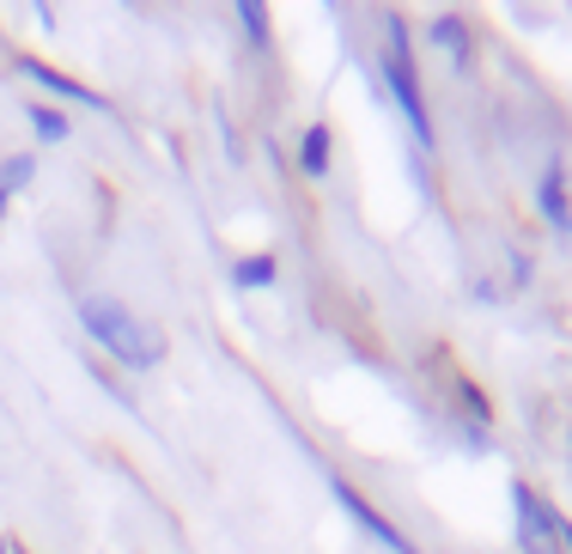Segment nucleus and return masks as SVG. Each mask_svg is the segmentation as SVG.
<instances>
[{"mask_svg": "<svg viewBox=\"0 0 572 554\" xmlns=\"http://www.w3.org/2000/svg\"><path fill=\"white\" fill-rule=\"evenodd\" d=\"M457 403L470 408V421H475V427H487V396H481L475 384H463V378H457Z\"/></svg>", "mask_w": 572, "mask_h": 554, "instance_id": "nucleus-13", "label": "nucleus"}, {"mask_svg": "<svg viewBox=\"0 0 572 554\" xmlns=\"http://www.w3.org/2000/svg\"><path fill=\"white\" fill-rule=\"evenodd\" d=\"M329 494H335V506H342L347 518H354V524H359V531H366L378 548H389V554H421V548L408 543V536L396 531V524L384 518L378 506H366V499H359V487H347V482H329Z\"/></svg>", "mask_w": 572, "mask_h": 554, "instance_id": "nucleus-3", "label": "nucleus"}, {"mask_svg": "<svg viewBox=\"0 0 572 554\" xmlns=\"http://www.w3.org/2000/svg\"><path fill=\"white\" fill-rule=\"evenodd\" d=\"M384 31H389V49H384V86H389V98H396V110L408 116V128H414V140L421 147H433V116H426V98H421V80H414V49H408V24L389 12L384 19Z\"/></svg>", "mask_w": 572, "mask_h": 554, "instance_id": "nucleus-2", "label": "nucleus"}, {"mask_svg": "<svg viewBox=\"0 0 572 554\" xmlns=\"http://www.w3.org/2000/svg\"><path fill=\"white\" fill-rule=\"evenodd\" d=\"M536 208H542V220L561 231V238H572V201H566V171H561V159H549V171H542Z\"/></svg>", "mask_w": 572, "mask_h": 554, "instance_id": "nucleus-4", "label": "nucleus"}, {"mask_svg": "<svg viewBox=\"0 0 572 554\" xmlns=\"http://www.w3.org/2000/svg\"><path fill=\"white\" fill-rule=\"evenodd\" d=\"M298 171L305 177H329V128H305V140H298Z\"/></svg>", "mask_w": 572, "mask_h": 554, "instance_id": "nucleus-7", "label": "nucleus"}, {"mask_svg": "<svg viewBox=\"0 0 572 554\" xmlns=\"http://www.w3.org/2000/svg\"><path fill=\"white\" fill-rule=\"evenodd\" d=\"M31 177H37V159H7V165H0V189H7V196H12V189H24Z\"/></svg>", "mask_w": 572, "mask_h": 554, "instance_id": "nucleus-12", "label": "nucleus"}, {"mask_svg": "<svg viewBox=\"0 0 572 554\" xmlns=\"http://www.w3.org/2000/svg\"><path fill=\"white\" fill-rule=\"evenodd\" d=\"M275 280H280L275 256H238V263H231V287H244V293H268Z\"/></svg>", "mask_w": 572, "mask_h": 554, "instance_id": "nucleus-6", "label": "nucleus"}, {"mask_svg": "<svg viewBox=\"0 0 572 554\" xmlns=\"http://www.w3.org/2000/svg\"><path fill=\"white\" fill-rule=\"evenodd\" d=\"M0 214H7V189H0Z\"/></svg>", "mask_w": 572, "mask_h": 554, "instance_id": "nucleus-14", "label": "nucleus"}, {"mask_svg": "<svg viewBox=\"0 0 572 554\" xmlns=\"http://www.w3.org/2000/svg\"><path fill=\"white\" fill-rule=\"evenodd\" d=\"M238 24L250 31L256 49H268V7H263V0H238Z\"/></svg>", "mask_w": 572, "mask_h": 554, "instance_id": "nucleus-9", "label": "nucleus"}, {"mask_svg": "<svg viewBox=\"0 0 572 554\" xmlns=\"http://www.w3.org/2000/svg\"><path fill=\"white\" fill-rule=\"evenodd\" d=\"M433 43L445 49L457 68H470V24L463 19H433Z\"/></svg>", "mask_w": 572, "mask_h": 554, "instance_id": "nucleus-8", "label": "nucleus"}, {"mask_svg": "<svg viewBox=\"0 0 572 554\" xmlns=\"http://www.w3.org/2000/svg\"><path fill=\"white\" fill-rule=\"evenodd\" d=\"M31 128H37V140H68V116L56 105H31Z\"/></svg>", "mask_w": 572, "mask_h": 554, "instance_id": "nucleus-10", "label": "nucleus"}, {"mask_svg": "<svg viewBox=\"0 0 572 554\" xmlns=\"http://www.w3.org/2000/svg\"><path fill=\"white\" fill-rule=\"evenodd\" d=\"M19 73H31L43 92H56V98H68V105H86V110H103V98L98 92H86L80 80H68V73H56L49 61H37V56H19Z\"/></svg>", "mask_w": 572, "mask_h": 554, "instance_id": "nucleus-5", "label": "nucleus"}, {"mask_svg": "<svg viewBox=\"0 0 572 554\" xmlns=\"http://www.w3.org/2000/svg\"><path fill=\"white\" fill-rule=\"evenodd\" d=\"M542 536H549V548H554V554H572V524L549 506V499H542Z\"/></svg>", "mask_w": 572, "mask_h": 554, "instance_id": "nucleus-11", "label": "nucleus"}, {"mask_svg": "<svg viewBox=\"0 0 572 554\" xmlns=\"http://www.w3.org/2000/svg\"><path fill=\"white\" fill-rule=\"evenodd\" d=\"M80 324H86V335H92L103 354L122 359V366H159V354H165L159 335L140 329L135 317H128L116 299H103V293H86L80 299Z\"/></svg>", "mask_w": 572, "mask_h": 554, "instance_id": "nucleus-1", "label": "nucleus"}]
</instances>
